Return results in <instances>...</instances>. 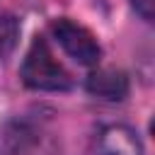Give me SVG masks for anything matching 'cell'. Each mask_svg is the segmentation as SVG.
<instances>
[{
  "instance_id": "obj_1",
  "label": "cell",
  "mask_w": 155,
  "mask_h": 155,
  "mask_svg": "<svg viewBox=\"0 0 155 155\" xmlns=\"http://www.w3.org/2000/svg\"><path fill=\"white\" fill-rule=\"evenodd\" d=\"M19 78L27 87L41 90V92H65L73 87L70 73L58 63V58L51 53L48 44L39 36L31 41V46L22 61Z\"/></svg>"
},
{
  "instance_id": "obj_2",
  "label": "cell",
  "mask_w": 155,
  "mask_h": 155,
  "mask_svg": "<svg viewBox=\"0 0 155 155\" xmlns=\"http://www.w3.org/2000/svg\"><path fill=\"white\" fill-rule=\"evenodd\" d=\"M51 34H53V39L61 44V48H63L75 63H80V65H97V63H99V58H102V46L97 44L94 34H92L87 27L73 22L70 17H61V19H56V22L51 24Z\"/></svg>"
},
{
  "instance_id": "obj_3",
  "label": "cell",
  "mask_w": 155,
  "mask_h": 155,
  "mask_svg": "<svg viewBox=\"0 0 155 155\" xmlns=\"http://www.w3.org/2000/svg\"><path fill=\"white\" fill-rule=\"evenodd\" d=\"M94 155H143V143L131 126L109 124L94 138Z\"/></svg>"
},
{
  "instance_id": "obj_4",
  "label": "cell",
  "mask_w": 155,
  "mask_h": 155,
  "mask_svg": "<svg viewBox=\"0 0 155 155\" xmlns=\"http://www.w3.org/2000/svg\"><path fill=\"white\" fill-rule=\"evenodd\" d=\"M85 90H87L92 97H97V99L121 102V99H126V94H128V78H126L121 70L99 68V70H94V73L87 78Z\"/></svg>"
},
{
  "instance_id": "obj_5",
  "label": "cell",
  "mask_w": 155,
  "mask_h": 155,
  "mask_svg": "<svg viewBox=\"0 0 155 155\" xmlns=\"http://www.w3.org/2000/svg\"><path fill=\"white\" fill-rule=\"evenodd\" d=\"M36 140V131L29 121L15 119L0 128V155H24Z\"/></svg>"
},
{
  "instance_id": "obj_6",
  "label": "cell",
  "mask_w": 155,
  "mask_h": 155,
  "mask_svg": "<svg viewBox=\"0 0 155 155\" xmlns=\"http://www.w3.org/2000/svg\"><path fill=\"white\" fill-rule=\"evenodd\" d=\"M17 36H19V24L12 15H5L0 12V58L10 56L15 44H17Z\"/></svg>"
},
{
  "instance_id": "obj_7",
  "label": "cell",
  "mask_w": 155,
  "mask_h": 155,
  "mask_svg": "<svg viewBox=\"0 0 155 155\" xmlns=\"http://www.w3.org/2000/svg\"><path fill=\"white\" fill-rule=\"evenodd\" d=\"M131 5H133V10H136L145 22L153 19V0H131Z\"/></svg>"
}]
</instances>
